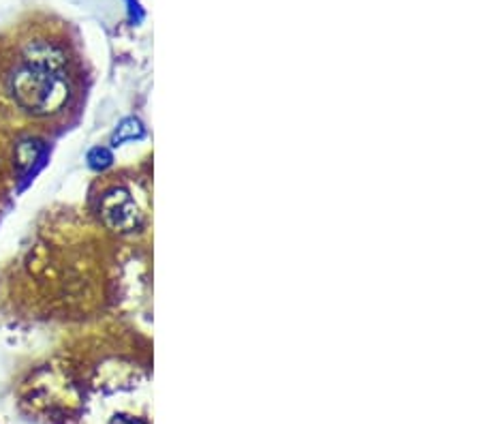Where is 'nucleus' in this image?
I'll use <instances>...</instances> for the list:
<instances>
[{"label": "nucleus", "mask_w": 481, "mask_h": 424, "mask_svg": "<svg viewBox=\"0 0 481 424\" xmlns=\"http://www.w3.org/2000/svg\"><path fill=\"white\" fill-rule=\"evenodd\" d=\"M15 103L33 116L58 114L71 99V84L64 73L24 62L9 78Z\"/></svg>", "instance_id": "nucleus-1"}, {"label": "nucleus", "mask_w": 481, "mask_h": 424, "mask_svg": "<svg viewBox=\"0 0 481 424\" xmlns=\"http://www.w3.org/2000/svg\"><path fill=\"white\" fill-rule=\"evenodd\" d=\"M98 214L105 226L116 234H133L143 226V214L137 202L122 187H114L103 193L98 204Z\"/></svg>", "instance_id": "nucleus-2"}, {"label": "nucleus", "mask_w": 481, "mask_h": 424, "mask_svg": "<svg viewBox=\"0 0 481 424\" xmlns=\"http://www.w3.org/2000/svg\"><path fill=\"white\" fill-rule=\"evenodd\" d=\"M24 62L49 69V71H58L64 73L67 69V54L62 49L49 41H33L24 49Z\"/></svg>", "instance_id": "nucleus-3"}, {"label": "nucleus", "mask_w": 481, "mask_h": 424, "mask_svg": "<svg viewBox=\"0 0 481 424\" xmlns=\"http://www.w3.org/2000/svg\"><path fill=\"white\" fill-rule=\"evenodd\" d=\"M47 148L39 137H24L15 144V165L24 178L35 176V171L43 165Z\"/></svg>", "instance_id": "nucleus-4"}, {"label": "nucleus", "mask_w": 481, "mask_h": 424, "mask_svg": "<svg viewBox=\"0 0 481 424\" xmlns=\"http://www.w3.org/2000/svg\"><path fill=\"white\" fill-rule=\"evenodd\" d=\"M143 133H146V129H143L141 120H137V118H124V120L118 124V129H116V133H114V137H112V144H114V146H120V144H124V142H133V139L143 137Z\"/></svg>", "instance_id": "nucleus-5"}, {"label": "nucleus", "mask_w": 481, "mask_h": 424, "mask_svg": "<svg viewBox=\"0 0 481 424\" xmlns=\"http://www.w3.org/2000/svg\"><path fill=\"white\" fill-rule=\"evenodd\" d=\"M112 163H114V155H112L110 148H105V146H96V148H92V151L88 153V165L94 171H103Z\"/></svg>", "instance_id": "nucleus-6"}, {"label": "nucleus", "mask_w": 481, "mask_h": 424, "mask_svg": "<svg viewBox=\"0 0 481 424\" xmlns=\"http://www.w3.org/2000/svg\"><path fill=\"white\" fill-rule=\"evenodd\" d=\"M110 424H148L143 418H135V416H129V414H116Z\"/></svg>", "instance_id": "nucleus-7"}]
</instances>
